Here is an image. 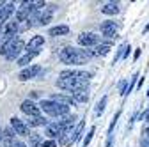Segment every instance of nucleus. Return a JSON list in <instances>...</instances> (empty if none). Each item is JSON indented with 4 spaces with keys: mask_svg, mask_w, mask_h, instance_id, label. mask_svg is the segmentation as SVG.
<instances>
[{
    "mask_svg": "<svg viewBox=\"0 0 149 147\" xmlns=\"http://www.w3.org/2000/svg\"><path fill=\"white\" fill-rule=\"evenodd\" d=\"M46 135L53 140V138H64V135H66V131L62 130V126L59 124V122H50L48 126H46Z\"/></svg>",
    "mask_w": 149,
    "mask_h": 147,
    "instance_id": "7",
    "label": "nucleus"
},
{
    "mask_svg": "<svg viewBox=\"0 0 149 147\" xmlns=\"http://www.w3.org/2000/svg\"><path fill=\"white\" fill-rule=\"evenodd\" d=\"M73 98L77 103H87L89 101V92H87V89H77V90H73Z\"/></svg>",
    "mask_w": 149,
    "mask_h": 147,
    "instance_id": "15",
    "label": "nucleus"
},
{
    "mask_svg": "<svg viewBox=\"0 0 149 147\" xmlns=\"http://www.w3.org/2000/svg\"><path fill=\"white\" fill-rule=\"evenodd\" d=\"M74 121H77V117H74V115H68V117H64V119H61V121H59V124L62 126V130L66 131V135L73 133V126H74Z\"/></svg>",
    "mask_w": 149,
    "mask_h": 147,
    "instance_id": "14",
    "label": "nucleus"
},
{
    "mask_svg": "<svg viewBox=\"0 0 149 147\" xmlns=\"http://www.w3.org/2000/svg\"><path fill=\"white\" fill-rule=\"evenodd\" d=\"M16 142H18V140H16L14 130H13V128H6V130H4V145H6V147H14Z\"/></svg>",
    "mask_w": 149,
    "mask_h": 147,
    "instance_id": "13",
    "label": "nucleus"
},
{
    "mask_svg": "<svg viewBox=\"0 0 149 147\" xmlns=\"http://www.w3.org/2000/svg\"><path fill=\"white\" fill-rule=\"evenodd\" d=\"M69 32V27L68 25H57L48 30V35H52V37H57V35H66Z\"/></svg>",
    "mask_w": 149,
    "mask_h": 147,
    "instance_id": "17",
    "label": "nucleus"
},
{
    "mask_svg": "<svg viewBox=\"0 0 149 147\" xmlns=\"http://www.w3.org/2000/svg\"><path fill=\"white\" fill-rule=\"evenodd\" d=\"M14 147H27V145H25V144H22V142H16V144H14Z\"/></svg>",
    "mask_w": 149,
    "mask_h": 147,
    "instance_id": "34",
    "label": "nucleus"
},
{
    "mask_svg": "<svg viewBox=\"0 0 149 147\" xmlns=\"http://www.w3.org/2000/svg\"><path fill=\"white\" fill-rule=\"evenodd\" d=\"M39 108L43 110L45 114H48V115H52V117H68L69 115V106H66V105H59V103H55V101H52V99H43L41 103H39Z\"/></svg>",
    "mask_w": 149,
    "mask_h": 147,
    "instance_id": "1",
    "label": "nucleus"
},
{
    "mask_svg": "<svg viewBox=\"0 0 149 147\" xmlns=\"http://www.w3.org/2000/svg\"><path fill=\"white\" fill-rule=\"evenodd\" d=\"M29 140H30V147H41L43 145V137L39 135V133H30V137H29Z\"/></svg>",
    "mask_w": 149,
    "mask_h": 147,
    "instance_id": "22",
    "label": "nucleus"
},
{
    "mask_svg": "<svg viewBox=\"0 0 149 147\" xmlns=\"http://www.w3.org/2000/svg\"><path fill=\"white\" fill-rule=\"evenodd\" d=\"M57 87L62 89V90H77L80 87V82L77 78H59L57 80Z\"/></svg>",
    "mask_w": 149,
    "mask_h": 147,
    "instance_id": "8",
    "label": "nucleus"
},
{
    "mask_svg": "<svg viewBox=\"0 0 149 147\" xmlns=\"http://www.w3.org/2000/svg\"><path fill=\"white\" fill-rule=\"evenodd\" d=\"M0 144H4V130L0 128Z\"/></svg>",
    "mask_w": 149,
    "mask_h": 147,
    "instance_id": "33",
    "label": "nucleus"
},
{
    "mask_svg": "<svg viewBox=\"0 0 149 147\" xmlns=\"http://www.w3.org/2000/svg\"><path fill=\"white\" fill-rule=\"evenodd\" d=\"M128 48H130V46H128L126 43H123V44L119 46V50H117V53H116V59H114V64H116L119 59H123V57H124V55H126V50H128Z\"/></svg>",
    "mask_w": 149,
    "mask_h": 147,
    "instance_id": "25",
    "label": "nucleus"
},
{
    "mask_svg": "<svg viewBox=\"0 0 149 147\" xmlns=\"http://www.w3.org/2000/svg\"><path fill=\"white\" fill-rule=\"evenodd\" d=\"M37 53H39V51H30V53L27 51V53L23 55V57H22L20 60H18V66H22L23 69H25V67H29V64L32 62V59L36 57V55H37Z\"/></svg>",
    "mask_w": 149,
    "mask_h": 147,
    "instance_id": "19",
    "label": "nucleus"
},
{
    "mask_svg": "<svg viewBox=\"0 0 149 147\" xmlns=\"http://www.w3.org/2000/svg\"><path fill=\"white\" fill-rule=\"evenodd\" d=\"M78 43L82 46H98L100 44V35L92 34V32H82L78 35Z\"/></svg>",
    "mask_w": 149,
    "mask_h": 147,
    "instance_id": "5",
    "label": "nucleus"
},
{
    "mask_svg": "<svg viewBox=\"0 0 149 147\" xmlns=\"http://www.w3.org/2000/svg\"><path fill=\"white\" fill-rule=\"evenodd\" d=\"M52 101H55V103H59V105H66V106H74L77 105V101H74V98L73 96H68V94H53L52 96Z\"/></svg>",
    "mask_w": 149,
    "mask_h": 147,
    "instance_id": "11",
    "label": "nucleus"
},
{
    "mask_svg": "<svg viewBox=\"0 0 149 147\" xmlns=\"http://www.w3.org/2000/svg\"><path fill=\"white\" fill-rule=\"evenodd\" d=\"M108 51H110V44H107V43L98 44L94 48V55H96V57H105V55H108Z\"/></svg>",
    "mask_w": 149,
    "mask_h": 147,
    "instance_id": "21",
    "label": "nucleus"
},
{
    "mask_svg": "<svg viewBox=\"0 0 149 147\" xmlns=\"http://www.w3.org/2000/svg\"><path fill=\"white\" fill-rule=\"evenodd\" d=\"M91 78H92V73H89V71H77V80L80 83H89Z\"/></svg>",
    "mask_w": 149,
    "mask_h": 147,
    "instance_id": "23",
    "label": "nucleus"
},
{
    "mask_svg": "<svg viewBox=\"0 0 149 147\" xmlns=\"http://www.w3.org/2000/svg\"><path fill=\"white\" fill-rule=\"evenodd\" d=\"M39 73H41V67L37 66V64L29 66V67H25V69L20 71V75H18V80H20V82H27V80H30V78H36L37 75H39Z\"/></svg>",
    "mask_w": 149,
    "mask_h": 147,
    "instance_id": "6",
    "label": "nucleus"
},
{
    "mask_svg": "<svg viewBox=\"0 0 149 147\" xmlns=\"http://www.w3.org/2000/svg\"><path fill=\"white\" fill-rule=\"evenodd\" d=\"M50 122L45 119V117H32V119H29V128H39V126H48Z\"/></svg>",
    "mask_w": 149,
    "mask_h": 147,
    "instance_id": "20",
    "label": "nucleus"
},
{
    "mask_svg": "<svg viewBox=\"0 0 149 147\" xmlns=\"http://www.w3.org/2000/svg\"><path fill=\"white\" fill-rule=\"evenodd\" d=\"M45 44V37L43 35H34V37L27 43V51H39V48Z\"/></svg>",
    "mask_w": 149,
    "mask_h": 147,
    "instance_id": "10",
    "label": "nucleus"
},
{
    "mask_svg": "<svg viewBox=\"0 0 149 147\" xmlns=\"http://www.w3.org/2000/svg\"><path fill=\"white\" fill-rule=\"evenodd\" d=\"M23 48H27V44H25V43H23L22 39H18V43H16V46H14V50H13V51H11L9 55H7V57H6V59H7V60H16V59H18V60H20V59H22V57H20V55H22V50H23Z\"/></svg>",
    "mask_w": 149,
    "mask_h": 147,
    "instance_id": "12",
    "label": "nucleus"
},
{
    "mask_svg": "<svg viewBox=\"0 0 149 147\" xmlns=\"http://www.w3.org/2000/svg\"><path fill=\"white\" fill-rule=\"evenodd\" d=\"M16 43H18V37L11 39V41H7V43H2V46H0V55H4V57H7V55H9V53L14 50Z\"/></svg>",
    "mask_w": 149,
    "mask_h": 147,
    "instance_id": "16",
    "label": "nucleus"
},
{
    "mask_svg": "<svg viewBox=\"0 0 149 147\" xmlns=\"http://www.w3.org/2000/svg\"><path fill=\"white\" fill-rule=\"evenodd\" d=\"M147 30H149V23H147V27H146V28H144V32H147Z\"/></svg>",
    "mask_w": 149,
    "mask_h": 147,
    "instance_id": "36",
    "label": "nucleus"
},
{
    "mask_svg": "<svg viewBox=\"0 0 149 147\" xmlns=\"http://www.w3.org/2000/svg\"><path fill=\"white\" fill-rule=\"evenodd\" d=\"M41 147H57V144H55V140H46V142H43Z\"/></svg>",
    "mask_w": 149,
    "mask_h": 147,
    "instance_id": "31",
    "label": "nucleus"
},
{
    "mask_svg": "<svg viewBox=\"0 0 149 147\" xmlns=\"http://www.w3.org/2000/svg\"><path fill=\"white\" fill-rule=\"evenodd\" d=\"M107 147H112V137H108V142H107Z\"/></svg>",
    "mask_w": 149,
    "mask_h": 147,
    "instance_id": "35",
    "label": "nucleus"
},
{
    "mask_svg": "<svg viewBox=\"0 0 149 147\" xmlns=\"http://www.w3.org/2000/svg\"><path fill=\"white\" fill-rule=\"evenodd\" d=\"M94 131H96V128L92 126L91 130H89V133L85 135V138H84V147H87V145L91 144V140H92V135H94Z\"/></svg>",
    "mask_w": 149,
    "mask_h": 147,
    "instance_id": "30",
    "label": "nucleus"
},
{
    "mask_svg": "<svg viewBox=\"0 0 149 147\" xmlns=\"http://www.w3.org/2000/svg\"><path fill=\"white\" fill-rule=\"evenodd\" d=\"M59 78H77V69H64Z\"/></svg>",
    "mask_w": 149,
    "mask_h": 147,
    "instance_id": "27",
    "label": "nucleus"
},
{
    "mask_svg": "<svg viewBox=\"0 0 149 147\" xmlns=\"http://www.w3.org/2000/svg\"><path fill=\"white\" fill-rule=\"evenodd\" d=\"M20 108H22V112L27 114L30 119L32 117H41V108H39V105H36L32 99H25Z\"/></svg>",
    "mask_w": 149,
    "mask_h": 147,
    "instance_id": "2",
    "label": "nucleus"
},
{
    "mask_svg": "<svg viewBox=\"0 0 149 147\" xmlns=\"http://www.w3.org/2000/svg\"><path fill=\"white\" fill-rule=\"evenodd\" d=\"M142 121H146V122H149V110H146V112L142 114Z\"/></svg>",
    "mask_w": 149,
    "mask_h": 147,
    "instance_id": "32",
    "label": "nucleus"
},
{
    "mask_svg": "<svg viewBox=\"0 0 149 147\" xmlns=\"http://www.w3.org/2000/svg\"><path fill=\"white\" fill-rule=\"evenodd\" d=\"M11 128L14 130V133H16V135H20V137H30V130H29V126H27L22 119L13 117V119H11Z\"/></svg>",
    "mask_w": 149,
    "mask_h": 147,
    "instance_id": "4",
    "label": "nucleus"
},
{
    "mask_svg": "<svg viewBox=\"0 0 149 147\" xmlns=\"http://www.w3.org/2000/svg\"><path fill=\"white\" fill-rule=\"evenodd\" d=\"M101 12H103V14H108V16H114V14L119 12V4L108 2V4H105V6L101 7Z\"/></svg>",
    "mask_w": 149,
    "mask_h": 147,
    "instance_id": "18",
    "label": "nucleus"
},
{
    "mask_svg": "<svg viewBox=\"0 0 149 147\" xmlns=\"http://www.w3.org/2000/svg\"><path fill=\"white\" fill-rule=\"evenodd\" d=\"M105 105H107V96H103V98L100 99V103L96 105V115H101V114H103Z\"/></svg>",
    "mask_w": 149,
    "mask_h": 147,
    "instance_id": "28",
    "label": "nucleus"
},
{
    "mask_svg": "<svg viewBox=\"0 0 149 147\" xmlns=\"http://www.w3.org/2000/svg\"><path fill=\"white\" fill-rule=\"evenodd\" d=\"M121 28V23L119 21H103L101 23V34L107 35V37H117V30Z\"/></svg>",
    "mask_w": 149,
    "mask_h": 147,
    "instance_id": "3",
    "label": "nucleus"
},
{
    "mask_svg": "<svg viewBox=\"0 0 149 147\" xmlns=\"http://www.w3.org/2000/svg\"><path fill=\"white\" fill-rule=\"evenodd\" d=\"M82 130H84V121H80L78 126L74 128V131H73V142H78V140H80V133H82Z\"/></svg>",
    "mask_w": 149,
    "mask_h": 147,
    "instance_id": "26",
    "label": "nucleus"
},
{
    "mask_svg": "<svg viewBox=\"0 0 149 147\" xmlns=\"http://www.w3.org/2000/svg\"><path fill=\"white\" fill-rule=\"evenodd\" d=\"M14 12V4L13 2H7L4 4L2 7H0V23H2L4 27L7 25V20H9V16Z\"/></svg>",
    "mask_w": 149,
    "mask_h": 147,
    "instance_id": "9",
    "label": "nucleus"
},
{
    "mask_svg": "<svg viewBox=\"0 0 149 147\" xmlns=\"http://www.w3.org/2000/svg\"><path fill=\"white\" fill-rule=\"evenodd\" d=\"M119 115H121V112H117L114 117H112V122H110V126H108V137H112V131H114V128H116V124H117Z\"/></svg>",
    "mask_w": 149,
    "mask_h": 147,
    "instance_id": "29",
    "label": "nucleus"
},
{
    "mask_svg": "<svg viewBox=\"0 0 149 147\" xmlns=\"http://www.w3.org/2000/svg\"><path fill=\"white\" fill-rule=\"evenodd\" d=\"M0 46H2V44H0Z\"/></svg>",
    "mask_w": 149,
    "mask_h": 147,
    "instance_id": "37",
    "label": "nucleus"
},
{
    "mask_svg": "<svg viewBox=\"0 0 149 147\" xmlns=\"http://www.w3.org/2000/svg\"><path fill=\"white\" fill-rule=\"evenodd\" d=\"M137 80H139V75L135 73V75H133L132 78H130V82H128V89H126V92H124V96H123V98H126V96H128V94H130V92H132V90H133V87H135Z\"/></svg>",
    "mask_w": 149,
    "mask_h": 147,
    "instance_id": "24",
    "label": "nucleus"
}]
</instances>
